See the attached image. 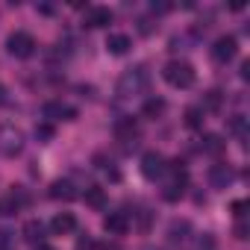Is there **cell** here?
Here are the masks:
<instances>
[{"mask_svg": "<svg viewBox=\"0 0 250 250\" xmlns=\"http://www.w3.org/2000/svg\"><path fill=\"white\" fill-rule=\"evenodd\" d=\"M147 83H150V71H147L145 65H136V68H130V71L121 74V80H118V94H124V97L142 94V91L147 88Z\"/></svg>", "mask_w": 250, "mask_h": 250, "instance_id": "cell-1", "label": "cell"}, {"mask_svg": "<svg viewBox=\"0 0 250 250\" xmlns=\"http://www.w3.org/2000/svg\"><path fill=\"white\" fill-rule=\"evenodd\" d=\"M162 77H165V83L174 85V88H191L194 80H197L194 68H191L188 62H183V59H171V62L162 68Z\"/></svg>", "mask_w": 250, "mask_h": 250, "instance_id": "cell-2", "label": "cell"}, {"mask_svg": "<svg viewBox=\"0 0 250 250\" xmlns=\"http://www.w3.org/2000/svg\"><path fill=\"white\" fill-rule=\"evenodd\" d=\"M36 39L30 36V33H24V30H18V33H12L9 39H6V50L15 56V59H30L33 53H36Z\"/></svg>", "mask_w": 250, "mask_h": 250, "instance_id": "cell-3", "label": "cell"}, {"mask_svg": "<svg viewBox=\"0 0 250 250\" xmlns=\"http://www.w3.org/2000/svg\"><path fill=\"white\" fill-rule=\"evenodd\" d=\"M209 53H212V59H215L218 65L232 62L235 53H238V42H235V36H221V39H215V44H212Z\"/></svg>", "mask_w": 250, "mask_h": 250, "instance_id": "cell-4", "label": "cell"}, {"mask_svg": "<svg viewBox=\"0 0 250 250\" xmlns=\"http://www.w3.org/2000/svg\"><path fill=\"white\" fill-rule=\"evenodd\" d=\"M142 177L145 180H159L165 171H168V165H165V156L159 153V150H147L145 156H142Z\"/></svg>", "mask_w": 250, "mask_h": 250, "instance_id": "cell-5", "label": "cell"}, {"mask_svg": "<svg viewBox=\"0 0 250 250\" xmlns=\"http://www.w3.org/2000/svg\"><path fill=\"white\" fill-rule=\"evenodd\" d=\"M186 186H188V174H186V168H180V162L174 165V180L162 188V197L168 200V203H177L183 194H186Z\"/></svg>", "mask_w": 250, "mask_h": 250, "instance_id": "cell-6", "label": "cell"}, {"mask_svg": "<svg viewBox=\"0 0 250 250\" xmlns=\"http://www.w3.org/2000/svg\"><path fill=\"white\" fill-rule=\"evenodd\" d=\"M21 147H24L21 130H15V127H0V153H3V156H15V153H21Z\"/></svg>", "mask_w": 250, "mask_h": 250, "instance_id": "cell-7", "label": "cell"}, {"mask_svg": "<svg viewBox=\"0 0 250 250\" xmlns=\"http://www.w3.org/2000/svg\"><path fill=\"white\" fill-rule=\"evenodd\" d=\"M232 180H235V171H232V165H227V162H218V165H212V168H209V186H212V188L224 191V188H229V186H232Z\"/></svg>", "mask_w": 250, "mask_h": 250, "instance_id": "cell-8", "label": "cell"}, {"mask_svg": "<svg viewBox=\"0 0 250 250\" xmlns=\"http://www.w3.org/2000/svg\"><path fill=\"white\" fill-rule=\"evenodd\" d=\"M112 9H106V6H91V9H85V18H83V24L85 27H91V30H103V27H109L112 24Z\"/></svg>", "mask_w": 250, "mask_h": 250, "instance_id": "cell-9", "label": "cell"}, {"mask_svg": "<svg viewBox=\"0 0 250 250\" xmlns=\"http://www.w3.org/2000/svg\"><path fill=\"white\" fill-rule=\"evenodd\" d=\"M112 133H115V139H118V142H133V139L139 136V124H136V118L124 115V118H118V121H115Z\"/></svg>", "mask_w": 250, "mask_h": 250, "instance_id": "cell-10", "label": "cell"}, {"mask_svg": "<svg viewBox=\"0 0 250 250\" xmlns=\"http://www.w3.org/2000/svg\"><path fill=\"white\" fill-rule=\"evenodd\" d=\"M44 118H50V121H74L77 109L62 103V100H50V103H44Z\"/></svg>", "mask_w": 250, "mask_h": 250, "instance_id": "cell-11", "label": "cell"}, {"mask_svg": "<svg viewBox=\"0 0 250 250\" xmlns=\"http://www.w3.org/2000/svg\"><path fill=\"white\" fill-rule=\"evenodd\" d=\"M130 47H133V39H130L127 33H109V36H106V50H109L112 56L130 53Z\"/></svg>", "mask_w": 250, "mask_h": 250, "instance_id": "cell-12", "label": "cell"}, {"mask_svg": "<svg viewBox=\"0 0 250 250\" xmlns=\"http://www.w3.org/2000/svg\"><path fill=\"white\" fill-rule=\"evenodd\" d=\"M103 229L109 232V235H124L130 229V218L124 215V212H109L106 218H103Z\"/></svg>", "mask_w": 250, "mask_h": 250, "instance_id": "cell-13", "label": "cell"}, {"mask_svg": "<svg viewBox=\"0 0 250 250\" xmlns=\"http://www.w3.org/2000/svg\"><path fill=\"white\" fill-rule=\"evenodd\" d=\"M50 197H53V200H62V203H71V200L77 197V188H74L71 180H56V183L50 186Z\"/></svg>", "mask_w": 250, "mask_h": 250, "instance_id": "cell-14", "label": "cell"}, {"mask_svg": "<svg viewBox=\"0 0 250 250\" xmlns=\"http://www.w3.org/2000/svg\"><path fill=\"white\" fill-rule=\"evenodd\" d=\"M50 227H53V232H56V235H68V232H74V229H77V218H74L71 212H59V215L50 221Z\"/></svg>", "mask_w": 250, "mask_h": 250, "instance_id": "cell-15", "label": "cell"}, {"mask_svg": "<svg viewBox=\"0 0 250 250\" xmlns=\"http://www.w3.org/2000/svg\"><path fill=\"white\" fill-rule=\"evenodd\" d=\"M224 147H227V142H224L218 133H206V136H203V142H200V150H203V153H209V156H221V153H224Z\"/></svg>", "mask_w": 250, "mask_h": 250, "instance_id": "cell-16", "label": "cell"}, {"mask_svg": "<svg viewBox=\"0 0 250 250\" xmlns=\"http://www.w3.org/2000/svg\"><path fill=\"white\" fill-rule=\"evenodd\" d=\"M188 232H191V224L183 218V221H171V227H168V241L171 244H183L186 238H188Z\"/></svg>", "mask_w": 250, "mask_h": 250, "instance_id": "cell-17", "label": "cell"}, {"mask_svg": "<svg viewBox=\"0 0 250 250\" xmlns=\"http://www.w3.org/2000/svg\"><path fill=\"white\" fill-rule=\"evenodd\" d=\"M24 238L39 247L42 238H44V224H42V221H27V224H24Z\"/></svg>", "mask_w": 250, "mask_h": 250, "instance_id": "cell-18", "label": "cell"}, {"mask_svg": "<svg viewBox=\"0 0 250 250\" xmlns=\"http://www.w3.org/2000/svg\"><path fill=\"white\" fill-rule=\"evenodd\" d=\"M162 112H165V100L162 97H150V100H145V106H142V115L145 118H162Z\"/></svg>", "mask_w": 250, "mask_h": 250, "instance_id": "cell-19", "label": "cell"}, {"mask_svg": "<svg viewBox=\"0 0 250 250\" xmlns=\"http://www.w3.org/2000/svg\"><path fill=\"white\" fill-rule=\"evenodd\" d=\"M83 197H85V203H88L91 209H103V203H106V194H103L100 186H88Z\"/></svg>", "mask_w": 250, "mask_h": 250, "instance_id": "cell-20", "label": "cell"}, {"mask_svg": "<svg viewBox=\"0 0 250 250\" xmlns=\"http://www.w3.org/2000/svg\"><path fill=\"white\" fill-rule=\"evenodd\" d=\"M227 130H229L232 136L244 139V136H247V118H244V115H232V118L227 121Z\"/></svg>", "mask_w": 250, "mask_h": 250, "instance_id": "cell-21", "label": "cell"}, {"mask_svg": "<svg viewBox=\"0 0 250 250\" xmlns=\"http://www.w3.org/2000/svg\"><path fill=\"white\" fill-rule=\"evenodd\" d=\"M186 127L188 130H200L203 127V109H197V106L186 109Z\"/></svg>", "mask_w": 250, "mask_h": 250, "instance_id": "cell-22", "label": "cell"}, {"mask_svg": "<svg viewBox=\"0 0 250 250\" xmlns=\"http://www.w3.org/2000/svg\"><path fill=\"white\" fill-rule=\"evenodd\" d=\"M221 91H206L203 94V112H218L221 109Z\"/></svg>", "mask_w": 250, "mask_h": 250, "instance_id": "cell-23", "label": "cell"}, {"mask_svg": "<svg viewBox=\"0 0 250 250\" xmlns=\"http://www.w3.org/2000/svg\"><path fill=\"white\" fill-rule=\"evenodd\" d=\"M21 209V203L12 197V194H6V197H0V215H3V218H9V215H15Z\"/></svg>", "mask_w": 250, "mask_h": 250, "instance_id": "cell-24", "label": "cell"}, {"mask_svg": "<svg viewBox=\"0 0 250 250\" xmlns=\"http://www.w3.org/2000/svg\"><path fill=\"white\" fill-rule=\"evenodd\" d=\"M53 133H56L53 124H39V127H36V139H39V142H50Z\"/></svg>", "mask_w": 250, "mask_h": 250, "instance_id": "cell-25", "label": "cell"}, {"mask_svg": "<svg viewBox=\"0 0 250 250\" xmlns=\"http://www.w3.org/2000/svg\"><path fill=\"white\" fill-rule=\"evenodd\" d=\"M215 247H218V241H215L212 232H203V235L197 238V250H215Z\"/></svg>", "mask_w": 250, "mask_h": 250, "instance_id": "cell-26", "label": "cell"}, {"mask_svg": "<svg viewBox=\"0 0 250 250\" xmlns=\"http://www.w3.org/2000/svg\"><path fill=\"white\" fill-rule=\"evenodd\" d=\"M153 30H156V24H153L150 18H142V21H139V33H142V36H150Z\"/></svg>", "mask_w": 250, "mask_h": 250, "instance_id": "cell-27", "label": "cell"}, {"mask_svg": "<svg viewBox=\"0 0 250 250\" xmlns=\"http://www.w3.org/2000/svg\"><path fill=\"white\" fill-rule=\"evenodd\" d=\"M232 215L241 221V218L247 215V200H235V203H232Z\"/></svg>", "mask_w": 250, "mask_h": 250, "instance_id": "cell-28", "label": "cell"}, {"mask_svg": "<svg viewBox=\"0 0 250 250\" xmlns=\"http://www.w3.org/2000/svg\"><path fill=\"white\" fill-rule=\"evenodd\" d=\"M247 232H250V229H247V224H244V221H238V224H235V229H232V235H235L238 241H244V238H247Z\"/></svg>", "mask_w": 250, "mask_h": 250, "instance_id": "cell-29", "label": "cell"}, {"mask_svg": "<svg viewBox=\"0 0 250 250\" xmlns=\"http://www.w3.org/2000/svg\"><path fill=\"white\" fill-rule=\"evenodd\" d=\"M77 250H94V241H91L88 235H83V238L77 241Z\"/></svg>", "mask_w": 250, "mask_h": 250, "instance_id": "cell-30", "label": "cell"}, {"mask_svg": "<svg viewBox=\"0 0 250 250\" xmlns=\"http://www.w3.org/2000/svg\"><path fill=\"white\" fill-rule=\"evenodd\" d=\"M9 103V91H6V85L0 83V106H6Z\"/></svg>", "mask_w": 250, "mask_h": 250, "instance_id": "cell-31", "label": "cell"}, {"mask_svg": "<svg viewBox=\"0 0 250 250\" xmlns=\"http://www.w3.org/2000/svg\"><path fill=\"white\" fill-rule=\"evenodd\" d=\"M174 6L171 3H153V12H171Z\"/></svg>", "mask_w": 250, "mask_h": 250, "instance_id": "cell-32", "label": "cell"}, {"mask_svg": "<svg viewBox=\"0 0 250 250\" xmlns=\"http://www.w3.org/2000/svg\"><path fill=\"white\" fill-rule=\"evenodd\" d=\"M241 77H244V80L250 77V62H244V65H241Z\"/></svg>", "mask_w": 250, "mask_h": 250, "instance_id": "cell-33", "label": "cell"}, {"mask_svg": "<svg viewBox=\"0 0 250 250\" xmlns=\"http://www.w3.org/2000/svg\"><path fill=\"white\" fill-rule=\"evenodd\" d=\"M36 250H53V247H50V244H39Z\"/></svg>", "mask_w": 250, "mask_h": 250, "instance_id": "cell-34", "label": "cell"}]
</instances>
